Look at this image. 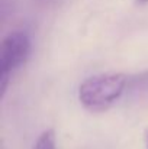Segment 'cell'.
Segmentation results:
<instances>
[{"label":"cell","mask_w":148,"mask_h":149,"mask_svg":"<svg viewBox=\"0 0 148 149\" xmlns=\"http://www.w3.org/2000/svg\"><path fill=\"white\" fill-rule=\"evenodd\" d=\"M126 87V75L121 72H106L86 78L79 87V101L97 110L115 103Z\"/></svg>","instance_id":"obj_1"},{"label":"cell","mask_w":148,"mask_h":149,"mask_svg":"<svg viewBox=\"0 0 148 149\" xmlns=\"http://www.w3.org/2000/svg\"><path fill=\"white\" fill-rule=\"evenodd\" d=\"M31 52L29 35L23 31H15L4 36L0 48V93L1 99L6 94L9 75L26 62Z\"/></svg>","instance_id":"obj_2"},{"label":"cell","mask_w":148,"mask_h":149,"mask_svg":"<svg viewBox=\"0 0 148 149\" xmlns=\"http://www.w3.org/2000/svg\"><path fill=\"white\" fill-rule=\"evenodd\" d=\"M32 149H57V141H55L54 130L52 129L44 130L38 136V139H36V142H35Z\"/></svg>","instance_id":"obj_3"},{"label":"cell","mask_w":148,"mask_h":149,"mask_svg":"<svg viewBox=\"0 0 148 149\" xmlns=\"http://www.w3.org/2000/svg\"><path fill=\"white\" fill-rule=\"evenodd\" d=\"M147 149H148V136H147Z\"/></svg>","instance_id":"obj_4"},{"label":"cell","mask_w":148,"mask_h":149,"mask_svg":"<svg viewBox=\"0 0 148 149\" xmlns=\"http://www.w3.org/2000/svg\"><path fill=\"white\" fill-rule=\"evenodd\" d=\"M140 1H141V3H144V1H147V0H140Z\"/></svg>","instance_id":"obj_5"}]
</instances>
